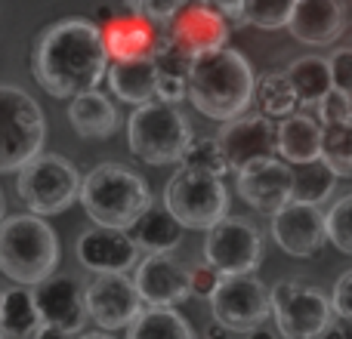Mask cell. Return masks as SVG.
<instances>
[{
	"label": "cell",
	"instance_id": "obj_1",
	"mask_svg": "<svg viewBox=\"0 0 352 339\" xmlns=\"http://www.w3.org/2000/svg\"><path fill=\"white\" fill-rule=\"evenodd\" d=\"M109 56L102 47L99 25L87 19L56 22L37 37L31 53L34 80L56 99H72L93 90L105 78Z\"/></svg>",
	"mask_w": 352,
	"mask_h": 339
},
{
	"label": "cell",
	"instance_id": "obj_2",
	"mask_svg": "<svg viewBox=\"0 0 352 339\" xmlns=\"http://www.w3.org/2000/svg\"><path fill=\"white\" fill-rule=\"evenodd\" d=\"M254 80L248 59L223 43L192 56L186 71V96L210 121H232L254 102Z\"/></svg>",
	"mask_w": 352,
	"mask_h": 339
},
{
	"label": "cell",
	"instance_id": "obj_3",
	"mask_svg": "<svg viewBox=\"0 0 352 339\" xmlns=\"http://www.w3.org/2000/svg\"><path fill=\"white\" fill-rule=\"evenodd\" d=\"M59 262V241L50 222L37 213L0 219V272L22 287L50 278Z\"/></svg>",
	"mask_w": 352,
	"mask_h": 339
},
{
	"label": "cell",
	"instance_id": "obj_4",
	"mask_svg": "<svg viewBox=\"0 0 352 339\" xmlns=\"http://www.w3.org/2000/svg\"><path fill=\"white\" fill-rule=\"evenodd\" d=\"M78 200L84 204L87 216L96 225L127 229L152 204V191H148V182L136 170H127L124 164L109 161V164L90 170L87 179H80Z\"/></svg>",
	"mask_w": 352,
	"mask_h": 339
},
{
	"label": "cell",
	"instance_id": "obj_5",
	"mask_svg": "<svg viewBox=\"0 0 352 339\" xmlns=\"http://www.w3.org/2000/svg\"><path fill=\"white\" fill-rule=\"evenodd\" d=\"M130 152L148 167L179 164L186 145L192 142V124L186 121L176 105L148 99L133 105V115L127 121Z\"/></svg>",
	"mask_w": 352,
	"mask_h": 339
},
{
	"label": "cell",
	"instance_id": "obj_6",
	"mask_svg": "<svg viewBox=\"0 0 352 339\" xmlns=\"http://www.w3.org/2000/svg\"><path fill=\"white\" fill-rule=\"evenodd\" d=\"M47 139L43 111L22 86L0 84V173H12L41 154Z\"/></svg>",
	"mask_w": 352,
	"mask_h": 339
},
{
	"label": "cell",
	"instance_id": "obj_7",
	"mask_svg": "<svg viewBox=\"0 0 352 339\" xmlns=\"http://www.w3.org/2000/svg\"><path fill=\"white\" fill-rule=\"evenodd\" d=\"M16 191L22 204L37 216H56L65 213L78 200L80 173L62 154H34L28 164L19 167Z\"/></svg>",
	"mask_w": 352,
	"mask_h": 339
},
{
	"label": "cell",
	"instance_id": "obj_8",
	"mask_svg": "<svg viewBox=\"0 0 352 339\" xmlns=\"http://www.w3.org/2000/svg\"><path fill=\"white\" fill-rule=\"evenodd\" d=\"M269 318L285 339H318L331 321V296L312 287L309 281L287 278L269 290Z\"/></svg>",
	"mask_w": 352,
	"mask_h": 339
},
{
	"label": "cell",
	"instance_id": "obj_9",
	"mask_svg": "<svg viewBox=\"0 0 352 339\" xmlns=\"http://www.w3.org/2000/svg\"><path fill=\"white\" fill-rule=\"evenodd\" d=\"M164 207L182 229L207 231L229 213V188L223 176L179 167L164 188Z\"/></svg>",
	"mask_w": 352,
	"mask_h": 339
},
{
	"label": "cell",
	"instance_id": "obj_10",
	"mask_svg": "<svg viewBox=\"0 0 352 339\" xmlns=\"http://www.w3.org/2000/svg\"><path fill=\"white\" fill-rule=\"evenodd\" d=\"M204 262L219 274H250L263 262V235L254 222L226 213L207 229Z\"/></svg>",
	"mask_w": 352,
	"mask_h": 339
},
{
	"label": "cell",
	"instance_id": "obj_11",
	"mask_svg": "<svg viewBox=\"0 0 352 339\" xmlns=\"http://www.w3.org/2000/svg\"><path fill=\"white\" fill-rule=\"evenodd\" d=\"M213 321L226 324L232 334H248L269 321V287L250 274H223L210 293Z\"/></svg>",
	"mask_w": 352,
	"mask_h": 339
},
{
	"label": "cell",
	"instance_id": "obj_12",
	"mask_svg": "<svg viewBox=\"0 0 352 339\" xmlns=\"http://www.w3.org/2000/svg\"><path fill=\"white\" fill-rule=\"evenodd\" d=\"M87 318L99 330H124L142 312V299L133 287V278L124 272H102L84 290Z\"/></svg>",
	"mask_w": 352,
	"mask_h": 339
},
{
	"label": "cell",
	"instance_id": "obj_13",
	"mask_svg": "<svg viewBox=\"0 0 352 339\" xmlns=\"http://www.w3.org/2000/svg\"><path fill=\"white\" fill-rule=\"evenodd\" d=\"M235 188L254 210L275 213L291 200V164L278 161L275 154L254 158L235 170Z\"/></svg>",
	"mask_w": 352,
	"mask_h": 339
},
{
	"label": "cell",
	"instance_id": "obj_14",
	"mask_svg": "<svg viewBox=\"0 0 352 339\" xmlns=\"http://www.w3.org/2000/svg\"><path fill=\"white\" fill-rule=\"evenodd\" d=\"M41 324H53L68 334H84L87 327V303H84V287L72 278V274H50V278L37 281L31 287Z\"/></svg>",
	"mask_w": 352,
	"mask_h": 339
},
{
	"label": "cell",
	"instance_id": "obj_15",
	"mask_svg": "<svg viewBox=\"0 0 352 339\" xmlns=\"http://www.w3.org/2000/svg\"><path fill=\"white\" fill-rule=\"evenodd\" d=\"M102 34L105 56L111 62L124 59H155L158 49L164 47L167 37L161 34V25H155L152 19L140 16V12H124V16H111L99 28Z\"/></svg>",
	"mask_w": 352,
	"mask_h": 339
},
{
	"label": "cell",
	"instance_id": "obj_16",
	"mask_svg": "<svg viewBox=\"0 0 352 339\" xmlns=\"http://www.w3.org/2000/svg\"><path fill=\"white\" fill-rule=\"evenodd\" d=\"M272 237L285 253L306 259L324 247V213L316 204L287 200L272 213Z\"/></svg>",
	"mask_w": 352,
	"mask_h": 339
},
{
	"label": "cell",
	"instance_id": "obj_17",
	"mask_svg": "<svg viewBox=\"0 0 352 339\" xmlns=\"http://www.w3.org/2000/svg\"><path fill=\"white\" fill-rule=\"evenodd\" d=\"M167 25H170L167 43L173 49H179L182 56H188V59L204 53V49L223 47L226 37H229V22L217 10L198 3V0L195 3H182Z\"/></svg>",
	"mask_w": 352,
	"mask_h": 339
},
{
	"label": "cell",
	"instance_id": "obj_18",
	"mask_svg": "<svg viewBox=\"0 0 352 339\" xmlns=\"http://www.w3.org/2000/svg\"><path fill=\"white\" fill-rule=\"evenodd\" d=\"M133 287L142 305H179L192 296L188 268H182L170 253H148L136 266Z\"/></svg>",
	"mask_w": 352,
	"mask_h": 339
},
{
	"label": "cell",
	"instance_id": "obj_19",
	"mask_svg": "<svg viewBox=\"0 0 352 339\" xmlns=\"http://www.w3.org/2000/svg\"><path fill=\"white\" fill-rule=\"evenodd\" d=\"M219 130V148L226 154L229 170H238L254 158L275 154V121L266 115H238L232 121H223Z\"/></svg>",
	"mask_w": 352,
	"mask_h": 339
},
{
	"label": "cell",
	"instance_id": "obj_20",
	"mask_svg": "<svg viewBox=\"0 0 352 339\" xmlns=\"http://www.w3.org/2000/svg\"><path fill=\"white\" fill-rule=\"evenodd\" d=\"M78 262L87 272H127L140 262V250L124 229L96 225L78 237Z\"/></svg>",
	"mask_w": 352,
	"mask_h": 339
},
{
	"label": "cell",
	"instance_id": "obj_21",
	"mask_svg": "<svg viewBox=\"0 0 352 339\" xmlns=\"http://www.w3.org/2000/svg\"><path fill=\"white\" fill-rule=\"evenodd\" d=\"M285 28L306 47H328L346 28V12L340 0H294Z\"/></svg>",
	"mask_w": 352,
	"mask_h": 339
},
{
	"label": "cell",
	"instance_id": "obj_22",
	"mask_svg": "<svg viewBox=\"0 0 352 339\" xmlns=\"http://www.w3.org/2000/svg\"><path fill=\"white\" fill-rule=\"evenodd\" d=\"M124 231L142 253H173L182 241V225L170 216L167 207L155 204V200Z\"/></svg>",
	"mask_w": 352,
	"mask_h": 339
},
{
	"label": "cell",
	"instance_id": "obj_23",
	"mask_svg": "<svg viewBox=\"0 0 352 339\" xmlns=\"http://www.w3.org/2000/svg\"><path fill=\"white\" fill-rule=\"evenodd\" d=\"M68 121H72L74 133H78L80 139H109L118 130L121 117H118V108L111 105V99L93 86V90H84V93H78V96H72Z\"/></svg>",
	"mask_w": 352,
	"mask_h": 339
},
{
	"label": "cell",
	"instance_id": "obj_24",
	"mask_svg": "<svg viewBox=\"0 0 352 339\" xmlns=\"http://www.w3.org/2000/svg\"><path fill=\"white\" fill-rule=\"evenodd\" d=\"M322 142V124L309 115H287L275 127V152L285 158V164H306L318 158Z\"/></svg>",
	"mask_w": 352,
	"mask_h": 339
},
{
	"label": "cell",
	"instance_id": "obj_25",
	"mask_svg": "<svg viewBox=\"0 0 352 339\" xmlns=\"http://www.w3.org/2000/svg\"><path fill=\"white\" fill-rule=\"evenodd\" d=\"M109 86L118 99L130 105H140L155 99V84H158V65L155 59H124V62H111L105 68Z\"/></svg>",
	"mask_w": 352,
	"mask_h": 339
},
{
	"label": "cell",
	"instance_id": "obj_26",
	"mask_svg": "<svg viewBox=\"0 0 352 339\" xmlns=\"http://www.w3.org/2000/svg\"><path fill=\"white\" fill-rule=\"evenodd\" d=\"M127 339H195V330L176 305H142V312L127 324Z\"/></svg>",
	"mask_w": 352,
	"mask_h": 339
},
{
	"label": "cell",
	"instance_id": "obj_27",
	"mask_svg": "<svg viewBox=\"0 0 352 339\" xmlns=\"http://www.w3.org/2000/svg\"><path fill=\"white\" fill-rule=\"evenodd\" d=\"M285 78L291 80L294 93H297L300 105H316L324 93L331 90V68L324 56H300L287 65Z\"/></svg>",
	"mask_w": 352,
	"mask_h": 339
},
{
	"label": "cell",
	"instance_id": "obj_28",
	"mask_svg": "<svg viewBox=\"0 0 352 339\" xmlns=\"http://www.w3.org/2000/svg\"><path fill=\"white\" fill-rule=\"evenodd\" d=\"M334 182L337 176L331 173L322 158L306 161V164H291V200L322 207L334 191Z\"/></svg>",
	"mask_w": 352,
	"mask_h": 339
},
{
	"label": "cell",
	"instance_id": "obj_29",
	"mask_svg": "<svg viewBox=\"0 0 352 339\" xmlns=\"http://www.w3.org/2000/svg\"><path fill=\"white\" fill-rule=\"evenodd\" d=\"M41 327V315L31 290L16 287V290L3 293V305H0V330L10 339H31V334Z\"/></svg>",
	"mask_w": 352,
	"mask_h": 339
},
{
	"label": "cell",
	"instance_id": "obj_30",
	"mask_svg": "<svg viewBox=\"0 0 352 339\" xmlns=\"http://www.w3.org/2000/svg\"><path fill=\"white\" fill-rule=\"evenodd\" d=\"M318 158L328 164V170L334 176L349 179V176H352V117H346V121L322 124Z\"/></svg>",
	"mask_w": 352,
	"mask_h": 339
},
{
	"label": "cell",
	"instance_id": "obj_31",
	"mask_svg": "<svg viewBox=\"0 0 352 339\" xmlns=\"http://www.w3.org/2000/svg\"><path fill=\"white\" fill-rule=\"evenodd\" d=\"M254 99L260 105V115L266 117H287L297 111V93H294L291 80L285 74H263L260 80H254Z\"/></svg>",
	"mask_w": 352,
	"mask_h": 339
},
{
	"label": "cell",
	"instance_id": "obj_32",
	"mask_svg": "<svg viewBox=\"0 0 352 339\" xmlns=\"http://www.w3.org/2000/svg\"><path fill=\"white\" fill-rule=\"evenodd\" d=\"M182 167L188 170H201V173H213V176H226L229 173V164H226V154L219 148L217 136H201V139H192L186 145L179 158Z\"/></svg>",
	"mask_w": 352,
	"mask_h": 339
},
{
	"label": "cell",
	"instance_id": "obj_33",
	"mask_svg": "<svg viewBox=\"0 0 352 339\" xmlns=\"http://www.w3.org/2000/svg\"><path fill=\"white\" fill-rule=\"evenodd\" d=\"M291 10H294V0H241V22L275 31L287 25Z\"/></svg>",
	"mask_w": 352,
	"mask_h": 339
},
{
	"label": "cell",
	"instance_id": "obj_34",
	"mask_svg": "<svg viewBox=\"0 0 352 339\" xmlns=\"http://www.w3.org/2000/svg\"><path fill=\"white\" fill-rule=\"evenodd\" d=\"M324 237L334 244L340 253L352 256V194H343L324 213Z\"/></svg>",
	"mask_w": 352,
	"mask_h": 339
},
{
	"label": "cell",
	"instance_id": "obj_35",
	"mask_svg": "<svg viewBox=\"0 0 352 339\" xmlns=\"http://www.w3.org/2000/svg\"><path fill=\"white\" fill-rule=\"evenodd\" d=\"M316 108H318V124L346 121V117H352V96H346V93H340V90L331 86V90L316 102Z\"/></svg>",
	"mask_w": 352,
	"mask_h": 339
},
{
	"label": "cell",
	"instance_id": "obj_36",
	"mask_svg": "<svg viewBox=\"0 0 352 339\" xmlns=\"http://www.w3.org/2000/svg\"><path fill=\"white\" fill-rule=\"evenodd\" d=\"M182 3H186V0H127V10L152 19L155 25H167Z\"/></svg>",
	"mask_w": 352,
	"mask_h": 339
},
{
	"label": "cell",
	"instance_id": "obj_37",
	"mask_svg": "<svg viewBox=\"0 0 352 339\" xmlns=\"http://www.w3.org/2000/svg\"><path fill=\"white\" fill-rule=\"evenodd\" d=\"M328 68H331V84L334 90L352 96V47H340L328 56Z\"/></svg>",
	"mask_w": 352,
	"mask_h": 339
},
{
	"label": "cell",
	"instance_id": "obj_38",
	"mask_svg": "<svg viewBox=\"0 0 352 339\" xmlns=\"http://www.w3.org/2000/svg\"><path fill=\"white\" fill-rule=\"evenodd\" d=\"M219 278H223V274H219L213 266H207V262L204 266H195V268H188V290H192V296L207 299L213 290H217Z\"/></svg>",
	"mask_w": 352,
	"mask_h": 339
},
{
	"label": "cell",
	"instance_id": "obj_39",
	"mask_svg": "<svg viewBox=\"0 0 352 339\" xmlns=\"http://www.w3.org/2000/svg\"><path fill=\"white\" fill-rule=\"evenodd\" d=\"M155 99L161 102H182L186 99V78L182 74H170V71H158V84H155Z\"/></svg>",
	"mask_w": 352,
	"mask_h": 339
},
{
	"label": "cell",
	"instance_id": "obj_40",
	"mask_svg": "<svg viewBox=\"0 0 352 339\" xmlns=\"http://www.w3.org/2000/svg\"><path fill=\"white\" fill-rule=\"evenodd\" d=\"M331 309H334L337 318L352 321V268L346 274H340V281L334 284V293H331Z\"/></svg>",
	"mask_w": 352,
	"mask_h": 339
},
{
	"label": "cell",
	"instance_id": "obj_41",
	"mask_svg": "<svg viewBox=\"0 0 352 339\" xmlns=\"http://www.w3.org/2000/svg\"><path fill=\"white\" fill-rule=\"evenodd\" d=\"M198 3L217 10L226 22H229V19H232V22H241V0H198Z\"/></svg>",
	"mask_w": 352,
	"mask_h": 339
},
{
	"label": "cell",
	"instance_id": "obj_42",
	"mask_svg": "<svg viewBox=\"0 0 352 339\" xmlns=\"http://www.w3.org/2000/svg\"><path fill=\"white\" fill-rule=\"evenodd\" d=\"M31 339H74V334H68V330H62V327H53V324H41V327L31 334Z\"/></svg>",
	"mask_w": 352,
	"mask_h": 339
},
{
	"label": "cell",
	"instance_id": "obj_43",
	"mask_svg": "<svg viewBox=\"0 0 352 339\" xmlns=\"http://www.w3.org/2000/svg\"><path fill=\"white\" fill-rule=\"evenodd\" d=\"M235 334H232L226 324H219V321H213V324H207V330H204V339H232Z\"/></svg>",
	"mask_w": 352,
	"mask_h": 339
},
{
	"label": "cell",
	"instance_id": "obj_44",
	"mask_svg": "<svg viewBox=\"0 0 352 339\" xmlns=\"http://www.w3.org/2000/svg\"><path fill=\"white\" fill-rule=\"evenodd\" d=\"M318 339H343V334H340V327H337V324H334V321H331V324H328V327H324V334H322V336H318Z\"/></svg>",
	"mask_w": 352,
	"mask_h": 339
},
{
	"label": "cell",
	"instance_id": "obj_45",
	"mask_svg": "<svg viewBox=\"0 0 352 339\" xmlns=\"http://www.w3.org/2000/svg\"><path fill=\"white\" fill-rule=\"evenodd\" d=\"M248 339H278V336L269 334V330H263V327H254V330H248Z\"/></svg>",
	"mask_w": 352,
	"mask_h": 339
},
{
	"label": "cell",
	"instance_id": "obj_46",
	"mask_svg": "<svg viewBox=\"0 0 352 339\" xmlns=\"http://www.w3.org/2000/svg\"><path fill=\"white\" fill-rule=\"evenodd\" d=\"M337 327H340L343 339H352V321H343V318H340V324H337Z\"/></svg>",
	"mask_w": 352,
	"mask_h": 339
},
{
	"label": "cell",
	"instance_id": "obj_47",
	"mask_svg": "<svg viewBox=\"0 0 352 339\" xmlns=\"http://www.w3.org/2000/svg\"><path fill=\"white\" fill-rule=\"evenodd\" d=\"M74 339H115V336H109V334L99 330V334H84V336H74Z\"/></svg>",
	"mask_w": 352,
	"mask_h": 339
},
{
	"label": "cell",
	"instance_id": "obj_48",
	"mask_svg": "<svg viewBox=\"0 0 352 339\" xmlns=\"http://www.w3.org/2000/svg\"><path fill=\"white\" fill-rule=\"evenodd\" d=\"M0 219H3V194H0Z\"/></svg>",
	"mask_w": 352,
	"mask_h": 339
},
{
	"label": "cell",
	"instance_id": "obj_49",
	"mask_svg": "<svg viewBox=\"0 0 352 339\" xmlns=\"http://www.w3.org/2000/svg\"><path fill=\"white\" fill-rule=\"evenodd\" d=\"M0 339H10V336H6V334H3V330H0Z\"/></svg>",
	"mask_w": 352,
	"mask_h": 339
},
{
	"label": "cell",
	"instance_id": "obj_50",
	"mask_svg": "<svg viewBox=\"0 0 352 339\" xmlns=\"http://www.w3.org/2000/svg\"><path fill=\"white\" fill-rule=\"evenodd\" d=\"M0 305H3V290H0Z\"/></svg>",
	"mask_w": 352,
	"mask_h": 339
},
{
	"label": "cell",
	"instance_id": "obj_51",
	"mask_svg": "<svg viewBox=\"0 0 352 339\" xmlns=\"http://www.w3.org/2000/svg\"><path fill=\"white\" fill-rule=\"evenodd\" d=\"M349 3H352V0H349Z\"/></svg>",
	"mask_w": 352,
	"mask_h": 339
}]
</instances>
